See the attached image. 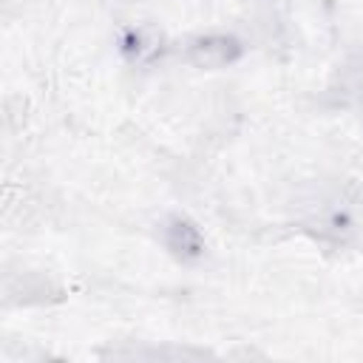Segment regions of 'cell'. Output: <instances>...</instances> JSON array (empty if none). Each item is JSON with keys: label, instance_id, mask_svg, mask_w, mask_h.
I'll list each match as a JSON object with an SVG mask.
<instances>
[{"label": "cell", "instance_id": "obj_2", "mask_svg": "<svg viewBox=\"0 0 363 363\" xmlns=\"http://www.w3.org/2000/svg\"><path fill=\"white\" fill-rule=\"evenodd\" d=\"M164 244H167V250H173L179 258H196V255H201V250H204V241H201L199 230H196L190 221H184V218H173V221L167 224V230H164Z\"/></svg>", "mask_w": 363, "mask_h": 363}, {"label": "cell", "instance_id": "obj_1", "mask_svg": "<svg viewBox=\"0 0 363 363\" xmlns=\"http://www.w3.org/2000/svg\"><path fill=\"white\" fill-rule=\"evenodd\" d=\"M187 62H193L196 68H221V65H230L238 60L241 54V45L233 40V37H196L190 40L187 45Z\"/></svg>", "mask_w": 363, "mask_h": 363}]
</instances>
